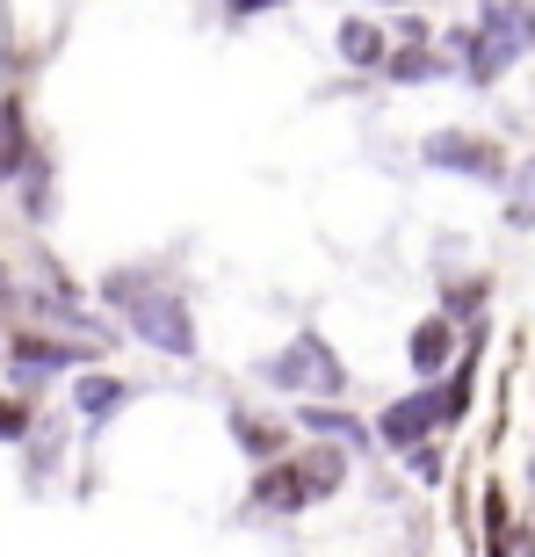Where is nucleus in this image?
Wrapping results in <instances>:
<instances>
[{
	"mask_svg": "<svg viewBox=\"0 0 535 557\" xmlns=\"http://www.w3.org/2000/svg\"><path fill=\"white\" fill-rule=\"evenodd\" d=\"M232 15H268V8H283V0H225Z\"/></svg>",
	"mask_w": 535,
	"mask_h": 557,
	"instance_id": "nucleus-15",
	"label": "nucleus"
},
{
	"mask_svg": "<svg viewBox=\"0 0 535 557\" xmlns=\"http://www.w3.org/2000/svg\"><path fill=\"white\" fill-rule=\"evenodd\" d=\"M441 413H449V392H412V398H398L376 428H384V442H391V449H412V442H427V428Z\"/></svg>",
	"mask_w": 535,
	"mask_h": 557,
	"instance_id": "nucleus-4",
	"label": "nucleus"
},
{
	"mask_svg": "<svg viewBox=\"0 0 535 557\" xmlns=\"http://www.w3.org/2000/svg\"><path fill=\"white\" fill-rule=\"evenodd\" d=\"M268 384H283V392H340L348 376H340V362H333V348L319 341V333H297L275 362H268Z\"/></svg>",
	"mask_w": 535,
	"mask_h": 557,
	"instance_id": "nucleus-2",
	"label": "nucleus"
},
{
	"mask_svg": "<svg viewBox=\"0 0 535 557\" xmlns=\"http://www.w3.org/2000/svg\"><path fill=\"white\" fill-rule=\"evenodd\" d=\"M304 428H319V434H348V442H370V434H362V420H348V413H326V406H304Z\"/></svg>",
	"mask_w": 535,
	"mask_h": 557,
	"instance_id": "nucleus-12",
	"label": "nucleus"
},
{
	"mask_svg": "<svg viewBox=\"0 0 535 557\" xmlns=\"http://www.w3.org/2000/svg\"><path fill=\"white\" fill-rule=\"evenodd\" d=\"M22 160H29V145H22V116H15V109H0V182H15Z\"/></svg>",
	"mask_w": 535,
	"mask_h": 557,
	"instance_id": "nucleus-10",
	"label": "nucleus"
},
{
	"mask_svg": "<svg viewBox=\"0 0 535 557\" xmlns=\"http://www.w3.org/2000/svg\"><path fill=\"white\" fill-rule=\"evenodd\" d=\"M65 362H80V348H65V341H43V333H15V376L65 370Z\"/></svg>",
	"mask_w": 535,
	"mask_h": 557,
	"instance_id": "nucleus-7",
	"label": "nucleus"
},
{
	"mask_svg": "<svg viewBox=\"0 0 535 557\" xmlns=\"http://www.w3.org/2000/svg\"><path fill=\"white\" fill-rule=\"evenodd\" d=\"M441 355H449V326H441V319H427V326L412 333V362H420V370H434Z\"/></svg>",
	"mask_w": 535,
	"mask_h": 557,
	"instance_id": "nucleus-11",
	"label": "nucleus"
},
{
	"mask_svg": "<svg viewBox=\"0 0 535 557\" xmlns=\"http://www.w3.org/2000/svg\"><path fill=\"white\" fill-rule=\"evenodd\" d=\"M340 59H348V65H391V37H384L376 22L348 15V22H340Z\"/></svg>",
	"mask_w": 535,
	"mask_h": 557,
	"instance_id": "nucleus-6",
	"label": "nucleus"
},
{
	"mask_svg": "<svg viewBox=\"0 0 535 557\" xmlns=\"http://www.w3.org/2000/svg\"><path fill=\"white\" fill-rule=\"evenodd\" d=\"M384 8H406V0H384Z\"/></svg>",
	"mask_w": 535,
	"mask_h": 557,
	"instance_id": "nucleus-16",
	"label": "nucleus"
},
{
	"mask_svg": "<svg viewBox=\"0 0 535 557\" xmlns=\"http://www.w3.org/2000/svg\"><path fill=\"white\" fill-rule=\"evenodd\" d=\"M333 485H340V456H311L304 471H297V463L261 471L253 499H261V507H311V493H333Z\"/></svg>",
	"mask_w": 535,
	"mask_h": 557,
	"instance_id": "nucleus-3",
	"label": "nucleus"
},
{
	"mask_svg": "<svg viewBox=\"0 0 535 557\" xmlns=\"http://www.w3.org/2000/svg\"><path fill=\"white\" fill-rule=\"evenodd\" d=\"M124 384H116V376H87V384H80V413L87 420H102V413H116V406H124Z\"/></svg>",
	"mask_w": 535,
	"mask_h": 557,
	"instance_id": "nucleus-9",
	"label": "nucleus"
},
{
	"mask_svg": "<svg viewBox=\"0 0 535 557\" xmlns=\"http://www.w3.org/2000/svg\"><path fill=\"white\" fill-rule=\"evenodd\" d=\"M109 305L130 311V326L166 355H196V326H188L182 297L160 283V275H109Z\"/></svg>",
	"mask_w": 535,
	"mask_h": 557,
	"instance_id": "nucleus-1",
	"label": "nucleus"
},
{
	"mask_svg": "<svg viewBox=\"0 0 535 557\" xmlns=\"http://www.w3.org/2000/svg\"><path fill=\"white\" fill-rule=\"evenodd\" d=\"M434 65H441V59H434V51H420V44H412V51H391V73H398V81H420V73H434Z\"/></svg>",
	"mask_w": 535,
	"mask_h": 557,
	"instance_id": "nucleus-13",
	"label": "nucleus"
},
{
	"mask_svg": "<svg viewBox=\"0 0 535 557\" xmlns=\"http://www.w3.org/2000/svg\"><path fill=\"white\" fill-rule=\"evenodd\" d=\"M232 434H247V456H261V463H275V456L289 449V434H283V428H268V420H247V413L232 420Z\"/></svg>",
	"mask_w": 535,
	"mask_h": 557,
	"instance_id": "nucleus-8",
	"label": "nucleus"
},
{
	"mask_svg": "<svg viewBox=\"0 0 535 557\" xmlns=\"http://www.w3.org/2000/svg\"><path fill=\"white\" fill-rule=\"evenodd\" d=\"M29 434V413H22L15 398H0V442H22Z\"/></svg>",
	"mask_w": 535,
	"mask_h": 557,
	"instance_id": "nucleus-14",
	"label": "nucleus"
},
{
	"mask_svg": "<svg viewBox=\"0 0 535 557\" xmlns=\"http://www.w3.org/2000/svg\"><path fill=\"white\" fill-rule=\"evenodd\" d=\"M427 160L434 166H456V174H485V182H499L507 174V160H499L485 138H463V131H441V138H427Z\"/></svg>",
	"mask_w": 535,
	"mask_h": 557,
	"instance_id": "nucleus-5",
	"label": "nucleus"
}]
</instances>
